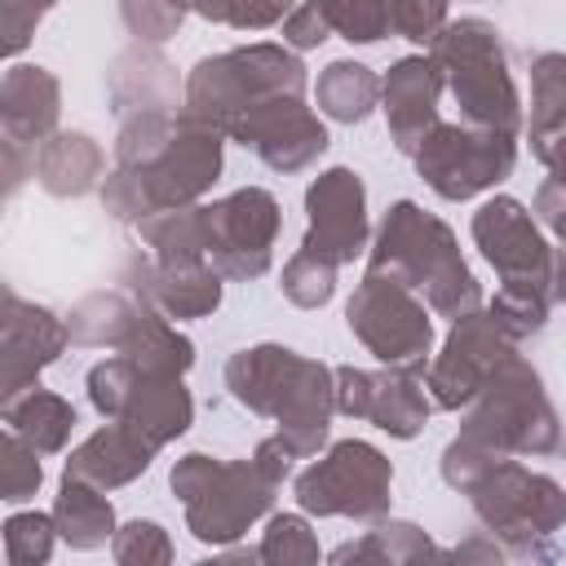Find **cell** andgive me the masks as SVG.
<instances>
[{
	"label": "cell",
	"instance_id": "cell-41",
	"mask_svg": "<svg viewBox=\"0 0 566 566\" xmlns=\"http://www.w3.org/2000/svg\"><path fill=\"white\" fill-rule=\"evenodd\" d=\"M0 460H4V500H9V504L31 500V495L40 491V482H44L40 451H35L27 438H18L13 429H4V433H0Z\"/></svg>",
	"mask_w": 566,
	"mask_h": 566
},
{
	"label": "cell",
	"instance_id": "cell-6",
	"mask_svg": "<svg viewBox=\"0 0 566 566\" xmlns=\"http://www.w3.org/2000/svg\"><path fill=\"white\" fill-rule=\"evenodd\" d=\"M464 495H469V509L482 522V531H491L509 548V557H531V562L557 557L553 531L566 526V486L562 482L517 464L513 455H500L469 482Z\"/></svg>",
	"mask_w": 566,
	"mask_h": 566
},
{
	"label": "cell",
	"instance_id": "cell-27",
	"mask_svg": "<svg viewBox=\"0 0 566 566\" xmlns=\"http://www.w3.org/2000/svg\"><path fill=\"white\" fill-rule=\"evenodd\" d=\"M142 296H133L124 283L119 287H97L88 296H80L66 314V327H71V345L80 349H124L137 314H142Z\"/></svg>",
	"mask_w": 566,
	"mask_h": 566
},
{
	"label": "cell",
	"instance_id": "cell-18",
	"mask_svg": "<svg viewBox=\"0 0 566 566\" xmlns=\"http://www.w3.org/2000/svg\"><path fill=\"white\" fill-rule=\"evenodd\" d=\"M230 142L248 146L265 168L287 177L310 168L327 150V128L305 106V97H270L230 128Z\"/></svg>",
	"mask_w": 566,
	"mask_h": 566
},
{
	"label": "cell",
	"instance_id": "cell-12",
	"mask_svg": "<svg viewBox=\"0 0 566 566\" xmlns=\"http://www.w3.org/2000/svg\"><path fill=\"white\" fill-rule=\"evenodd\" d=\"M469 234L486 256V265L500 274V292L557 301V248L544 239V226L522 199L491 195L473 212Z\"/></svg>",
	"mask_w": 566,
	"mask_h": 566
},
{
	"label": "cell",
	"instance_id": "cell-47",
	"mask_svg": "<svg viewBox=\"0 0 566 566\" xmlns=\"http://www.w3.org/2000/svg\"><path fill=\"white\" fill-rule=\"evenodd\" d=\"M535 159L548 168V177H553V181H566V128H562V133H557V137H553Z\"/></svg>",
	"mask_w": 566,
	"mask_h": 566
},
{
	"label": "cell",
	"instance_id": "cell-9",
	"mask_svg": "<svg viewBox=\"0 0 566 566\" xmlns=\"http://www.w3.org/2000/svg\"><path fill=\"white\" fill-rule=\"evenodd\" d=\"M296 504L314 517H349L358 526H371L389 517L394 504V464L380 447L363 438H340L310 469L292 482Z\"/></svg>",
	"mask_w": 566,
	"mask_h": 566
},
{
	"label": "cell",
	"instance_id": "cell-36",
	"mask_svg": "<svg viewBox=\"0 0 566 566\" xmlns=\"http://www.w3.org/2000/svg\"><path fill=\"white\" fill-rule=\"evenodd\" d=\"M190 0H119V22L137 44H164L181 31Z\"/></svg>",
	"mask_w": 566,
	"mask_h": 566
},
{
	"label": "cell",
	"instance_id": "cell-42",
	"mask_svg": "<svg viewBox=\"0 0 566 566\" xmlns=\"http://www.w3.org/2000/svg\"><path fill=\"white\" fill-rule=\"evenodd\" d=\"M447 9H451V0H389V31L429 49L442 35V27L451 22Z\"/></svg>",
	"mask_w": 566,
	"mask_h": 566
},
{
	"label": "cell",
	"instance_id": "cell-48",
	"mask_svg": "<svg viewBox=\"0 0 566 566\" xmlns=\"http://www.w3.org/2000/svg\"><path fill=\"white\" fill-rule=\"evenodd\" d=\"M557 301L566 305V243L557 248Z\"/></svg>",
	"mask_w": 566,
	"mask_h": 566
},
{
	"label": "cell",
	"instance_id": "cell-17",
	"mask_svg": "<svg viewBox=\"0 0 566 566\" xmlns=\"http://www.w3.org/2000/svg\"><path fill=\"white\" fill-rule=\"evenodd\" d=\"M429 389L398 367L363 371V367H336V411L349 420H371L389 438H416L429 420Z\"/></svg>",
	"mask_w": 566,
	"mask_h": 566
},
{
	"label": "cell",
	"instance_id": "cell-22",
	"mask_svg": "<svg viewBox=\"0 0 566 566\" xmlns=\"http://www.w3.org/2000/svg\"><path fill=\"white\" fill-rule=\"evenodd\" d=\"M57 115H62L57 75L35 62H13L0 80V142L40 150V142L57 133Z\"/></svg>",
	"mask_w": 566,
	"mask_h": 566
},
{
	"label": "cell",
	"instance_id": "cell-26",
	"mask_svg": "<svg viewBox=\"0 0 566 566\" xmlns=\"http://www.w3.org/2000/svg\"><path fill=\"white\" fill-rule=\"evenodd\" d=\"M0 420H4V429H13L18 438H27L40 455H57V451L71 442L75 424H80L75 407H71L62 394L40 389V385H27L22 394L0 398Z\"/></svg>",
	"mask_w": 566,
	"mask_h": 566
},
{
	"label": "cell",
	"instance_id": "cell-24",
	"mask_svg": "<svg viewBox=\"0 0 566 566\" xmlns=\"http://www.w3.org/2000/svg\"><path fill=\"white\" fill-rule=\"evenodd\" d=\"M155 451H159V447L146 442L137 429H128L124 420H111V424H102L97 433H88V438L71 451L62 478H80V482H93V486H102V491H115V486L137 482V478L150 469Z\"/></svg>",
	"mask_w": 566,
	"mask_h": 566
},
{
	"label": "cell",
	"instance_id": "cell-39",
	"mask_svg": "<svg viewBox=\"0 0 566 566\" xmlns=\"http://www.w3.org/2000/svg\"><path fill=\"white\" fill-rule=\"evenodd\" d=\"M256 548H261V562H274V566L318 562V539L301 513H274Z\"/></svg>",
	"mask_w": 566,
	"mask_h": 566
},
{
	"label": "cell",
	"instance_id": "cell-37",
	"mask_svg": "<svg viewBox=\"0 0 566 566\" xmlns=\"http://www.w3.org/2000/svg\"><path fill=\"white\" fill-rule=\"evenodd\" d=\"M332 35L349 44H376L389 35V0H318Z\"/></svg>",
	"mask_w": 566,
	"mask_h": 566
},
{
	"label": "cell",
	"instance_id": "cell-8",
	"mask_svg": "<svg viewBox=\"0 0 566 566\" xmlns=\"http://www.w3.org/2000/svg\"><path fill=\"white\" fill-rule=\"evenodd\" d=\"M460 433L504 455H553L562 451V420L548 402L544 376L522 358H504L478 398L464 407Z\"/></svg>",
	"mask_w": 566,
	"mask_h": 566
},
{
	"label": "cell",
	"instance_id": "cell-13",
	"mask_svg": "<svg viewBox=\"0 0 566 566\" xmlns=\"http://www.w3.org/2000/svg\"><path fill=\"white\" fill-rule=\"evenodd\" d=\"M420 181L447 199V203H464L482 190H495L504 177H513L517 168V137L491 133V128H473V124H438L411 155Z\"/></svg>",
	"mask_w": 566,
	"mask_h": 566
},
{
	"label": "cell",
	"instance_id": "cell-45",
	"mask_svg": "<svg viewBox=\"0 0 566 566\" xmlns=\"http://www.w3.org/2000/svg\"><path fill=\"white\" fill-rule=\"evenodd\" d=\"M252 460L261 464V473H265L270 482H279V486H283V482L292 478V464H296L301 455H296V447L274 429L270 438H261V442L252 447Z\"/></svg>",
	"mask_w": 566,
	"mask_h": 566
},
{
	"label": "cell",
	"instance_id": "cell-43",
	"mask_svg": "<svg viewBox=\"0 0 566 566\" xmlns=\"http://www.w3.org/2000/svg\"><path fill=\"white\" fill-rule=\"evenodd\" d=\"M283 27V44L287 49H318L327 35H332V27H327V13H323V4L318 0H296V9L279 22Z\"/></svg>",
	"mask_w": 566,
	"mask_h": 566
},
{
	"label": "cell",
	"instance_id": "cell-19",
	"mask_svg": "<svg viewBox=\"0 0 566 566\" xmlns=\"http://www.w3.org/2000/svg\"><path fill=\"white\" fill-rule=\"evenodd\" d=\"M71 345L66 318H57L49 305L22 301L13 287H4V314H0V398L22 394L27 385H40V371L62 358Z\"/></svg>",
	"mask_w": 566,
	"mask_h": 566
},
{
	"label": "cell",
	"instance_id": "cell-25",
	"mask_svg": "<svg viewBox=\"0 0 566 566\" xmlns=\"http://www.w3.org/2000/svg\"><path fill=\"white\" fill-rule=\"evenodd\" d=\"M106 155L88 133H53L35 150V181L53 199H80L88 190H102Z\"/></svg>",
	"mask_w": 566,
	"mask_h": 566
},
{
	"label": "cell",
	"instance_id": "cell-2",
	"mask_svg": "<svg viewBox=\"0 0 566 566\" xmlns=\"http://www.w3.org/2000/svg\"><path fill=\"white\" fill-rule=\"evenodd\" d=\"M226 389L252 416L279 424L301 460L318 455L336 416V367L305 358L287 345H248L226 358Z\"/></svg>",
	"mask_w": 566,
	"mask_h": 566
},
{
	"label": "cell",
	"instance_id": "cell-1",
	"mask_svg": "<svg viewBox=\"0 0 566 566\" xmlns=\"http://www.w3.org/2000/svg\"><path fill=\"white\" fill-rule=\"evenodd\" d=\"M226 164V133L186 111H142L119 119L115 168L102 177V208L115 221H146L164 208L199 203Z\"/></svg>",
	"mask_w": 566,
	"mask_h": 566
},
{
	"label": "cell",
	"instance_id": "cell-34",
	"mask_svg": "<svg viewBox=\"0 0 566 566\" xmlns=\"http://www.w3.org/2000/svg\"><path fill=\"white\" fill-rule=\"evenodd\" d=\"M336 270H340V265H332V261H323V256L296 248V252L287 256L283 274H279V287H283V296H287L296 310H318V305H327V301L336 296Z\"/></svg>",
	"mask_w": 566,
	"mask_h": 566
},
{
	"label": "cell",
	"instance_id": "cell-38",
	"mask_svg": "<svg viewBox=\"0 0 566 566\" xmlns=\"http://www.w3.org/2000/svg\"><path fill=\"white\" fill-rule=\"evenodd\" d=\"M190 9L234 31H265V27H279L296 9V0H190Z\"/></svg>",
	"mask_w": 566,
	"mask_h": 566
},
{
	"label": "cell",
	"instance_id": "cell-11",
	"mask_svg": "<svg viewBox=\"0 0 566 566\" xmlns=\"http://www.w3.org/2000/svg\"><path fill=\"white\" fill-rule=\"evenodd\" d=\"M88 402L102 420H124L146 442L168 447L195 424V398L181 385V376H159L137 367L128 354L102 358L88 367Z\"/></svg>",
	"mask_w": 566,
	"mask_h": 566
},
{
	"label": "cell",
	"instance_id": "cell-23",
	"mask_svg": "<svg viewBox=\"0 0 566 566\" xmlns=\"http://www.w3.org/2000/svg\"><path fill=\"white\" fill-rule=\"evenodd\" d=\"M177 93H186V80H177V66L159 53V44L133 40L106 71V97L119 119L142 111H181Z\"/></svg>",
	"mask_w": 566,
	"mask_h": 566
},
{
	"label": "cell",
	"instance_id": "cell-3",
	"mask_svg": "<svg viewBox=\"0 0 566 566\" xmlns=\"http://www.w3.org/2000/svg\"><path fill=\"white\" fill-rule=\"evenodd\" d=\"M367 274H389L407 283L442 318H460L482 305V287L464 265L451 226L411 199L389 203V212L380 217L367 248Z\"/></svg>",
	"mask_w": 566,
	"mask_h": 566
},
{
	"label": "cell",
	"instance_id": "cell-7",
	"mask_svg": "<svg viewBox=\"0 0 566 566\" xmlns=\"http://www.w3.org/2000/svg\"><path fill=\"white\" fill-rule=\"evenodd\" d=\"M168 486L186 509V531L212 548H226L239 535H248L274 509L279 491V482H270L252 455L217 460L203 451L181 455L168 473Z\"/></svg>",
	"mask_w": 566,
	"mask_h": 566
},
{
	"label": "cell",
	"instance_id": "cell-31",
	"mask_svg": "<svg viewBox=\"0 0 566 566\" xmlns=\"http://www.w3.org/2000/svg\"><path fill=\"white\" fill-rule=\"evenodd\" d=\"M429 557H447V548H438L416 522H394V517L371 522L363 539H349L332 553V562H394V566H411Z\"/></svg>",
	"mask_w": 566,
	"mask_h": 566
},
{
	"label": "cell",
	"instance_id": "cell-10",
	"mask_svg": "<svg viewBox=\"0 0 566 566\" xmlns=\"http://www.w3.org/2000/svg\"><path fill=\"white\" fill-rule=\"evenodd\" d=\"M433 310L424 305L420 292H411L407 283L389 279V274H363V283L354 287L349 305H345V323L358 336V345L398 371H429L433 363Z\"/></svg>",
	"mask_w": 566,
	"mask_h": 566
},
{
	"label": "cell",
	"instance_id": "cell-30",
	"mask_svg": "<svg viewBox=\"0 0 566 566\" xmlns=\"http://www.w3.org/2000/svg\"><path fill=\"white\" fill-rule=\"evenodd\" d=\"M119 354H128L137 367L159 371V376H186L195 367V340L181 336L168 323V314H159L155 305H142V314H137V323H133V332H128Z\"/></svg>",
	"mask_w": 566,
	"mask_h": 566
},
{
	"label": "cell",
	"instance_id": "cell-14",
	"mask_svg": "<svg viewBox=\"0 0 566 566\" xmlns=\"http://www.w3.org/2000/svg\"><path fill=\"white\" fill-rule=\"evenodd\" d=\"M283 208L265 186H243L226 199L203 203V248L226 279H261L274 261Z\"/></svg>",
	"mask_w": 566,
	"mask_h": 566
},
{
	"label": "cell",
	"instance_id": "cell-20",
	"mask_svg": "<svg viewBox=\"0 0 566 566\" xmlns=\"http://www.w3.org/2000/svg\"><path fill=\"white\" fill-rule=\"evenodd\" d=\"M447 93V80L438 71V62L429 53H407L398 57L385 80H380V111L389 124V142L398 146V155H416V146L442 124L438 102Z\"/></svg>",
	"mask_w": 566,
	"mask_h": 566
},
{
	"label": "cell",
	"instance_id": "cell-15",
	"mask_svg": "<svg viewBox=\"0 0 566 566\" xmlns=\"http://www.w3.org/2000/svg\"><path fill=\"white\" fill-rule=\"evenodd\" d=\"M517 345L522 340L482 305L451 318V332L424 371V389H429L433 407L464 411L478 398V389L491 380V371L517 354Z\"/></svg>",
	"mask_w": 566,
	"mask_h": 566
},
{
	"label": "cell",
	"instance_id": "cell-4",
	"mask_svg": "<svg viewBox=\"0 0 566 566\" xmlns=\"http://www.w3.org/2000/svg\"><path fill=\"white\" fill-rule=\"evenodd\" d=\"M429 57L438 62L447 93L460 111V124L491 128L504 137L522 133V93L513 80L509 44L486 18H455L442 27V35L429 44Z\"/></svg>",
	"mask_w": 566,
	"mask_h": 566
},
{
	"label": "cell",
	"instance_id": "cell-21",
	"mask_svg": "<svg viewBox=\"0 0 566 566\" xmlns=\"http://www.w3.org/2000/svg\"><path fill=\"white\" fill-rule=\"evenodd\" d=\"M221 279L226 274L212 261H155L150 252L133 256L119 274V283L133 296H142L146 305H155L177 323L208 318L221 305Z\"/></svg>",
	"mask_w": 566,
	"mask_h": 566
},
{
	"label": "cell",
	"instance_id": "cell-35",
	"mask_svg": "<svg viewBox=\"0 0 566 566\" xmlns=\"http://www.w3.org/2000/svg\"><path fill=\"white\" fill-rule=\"evenodd\" d=\"M57 522L53 513H13L4 522V562L9 566H44L57 544Z\"/></svg>",
	"mask_w": 566,
	"mask_h": 566
},
{
	"label": "cell",
	"instance_id": "cell-5",
	"mask_svg": "<svg viewBox=\"0 0 566 566\" xmlns=\"http://www.w3.org/2000/svg\"><path fill=\"white\" fill-rule=\"evenodd\" d=\"M305 84H310V75H305V62L296 57V49L243 44V49L199 57L190 66L181 111L230 137V128L248 111H256L270 97H305Z\"/></svg>",
	"mask_w": 566,
	"mask_h": 566
},
{
	"label": "cell",
	"instance_id": "cell-44",
	"mask_svg": "<svg viewBox=\"0 0 566 566\" xmlns=\"http://www.w3.org/2000/svg\"><path fill=\"white\" fill-rule=\"evenodd\" d=\"M531 212H535V221H539L557 243H566V181H553V177H548V181L535 190Z\"/></svg>",
	"mask_w": 566,
	"mask_h": 566
},
{
	"label": "cell",
	"instance_id": "cell-29",
	"mask_svg": "<svg viewBox=\"0 0 566 566\" xmlns=\"http://www.w3.org/2000/svg\"><path fill=\"white\" fill-rule=\"evenodd\" d=\"M314 102L336 124H363L380 102V80H376L371 66H363L354 57H336V62H327L318 71Z\"/></svg>",
	"mask_w": 566,
	"mask_h": 566
},
{
	"label": "cell",
	"instance_id": "cell-33",
	"mask_svg": "<svg viewBox=\"0 0 566 566\" xmlns=\"http://www.w3.org/2000/svg\"><path fill=\"white\" fill-rule=\"evenodd\" d=\"M137 234L155 261H208L203 248V203L164 208L137 221Z\"/></svg>",
	"mask_w": 566,
	"mask_h": 566
},
{
	"label": "cell",
	"instance_id": "cell-16",
	"mask_svg": "<svg viewBox=\"0 0 566 566\" xmlns=\"http://www.w3.org/2000/svg\"><path fill=\"white\" fill-rule=\"evenodd\" d=\"M371 226H367V186L354 168L336 164L327 172H318L305 190V239L301 248L332 261V265H349L354 256H363L371 243Z\"/></svg>",
	"mask_w": 566,
	"mask_h": 566
},
{
	"label": "cell",
	"instance_id": "cell-40",
	"mask_svg": "<svg viewBox=\"0 0 566 566\" xmlns=\"http://www.w3.org/2000/svg\"><path fill=\"white\" fill-rule=\"evenodd\" d=\"M111 557H115L119 566H150V562L164 566V562H172V539H168V531H164L159 522L133 517V522H124V526L115 531Z\"/></svg>",
	"mask_w": 566,
	"mask_h": 566
},
{
	"label": "cell",
	"instance_id": "cell-28",
	"mask_svg": "<svg viewBox=\"0 0 566 566\" xmlns=\"http://www.w3.org/2000/svg\"><path fill=\"white\" fill-rule=\"evenodd\" d=\"M53 522H57V535L80 553H93V548L111 544L115 531H119L106 491L93 486V482H80V478H62L57 500H53Z\"/></svg>",
	"mask_w": 566,
	"mask_h": 566
},
{
	"label": "cell",
	"instance_id": "cell-32",
	"mask_svg": "<svg viewBox=\"0 0 566 566\" xmlns=\"http://www.w3.org/2000/svg\"><path fill=\"white\" fill-rule=\"evenodd\" d=\"M566 128V53L544 49L531 57V155H539Z\"/></svg>",
	"mask_w": 566,
	"mask_h": 566
},
{
	"label": "cell",
	"instance_id": "cell-46",
	"mask_svg": "<svg viewBox=\"0 0 566 566\" xmlns=\"http://www.w3.org/2000/svg\"><path fill=\"white\" fill-rule=\"evenodd\" d=\"M447 557H455V562H500V557H509V548L491 531H473L464 544L447 548Z\"/></svg>",
	"mask_w": 566,
	"mask_h": 566
}]
</instances>
